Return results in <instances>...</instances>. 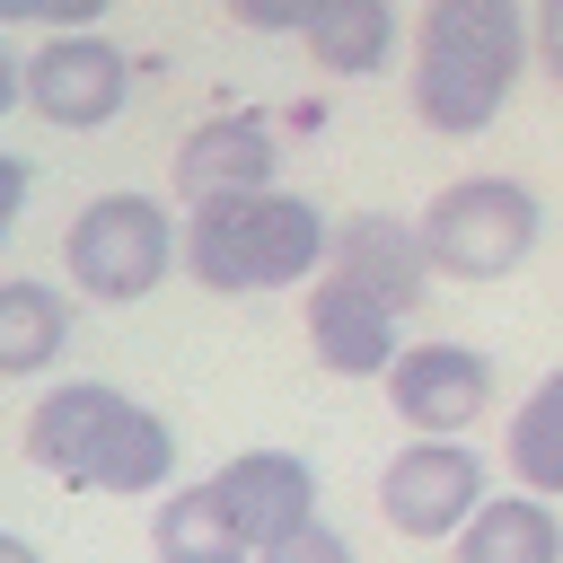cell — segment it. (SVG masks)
Returning <instances> with one entry per match:
<instances>
[{
  "instance_id": "cell-1",
  "label": "cell",
  "mask_w": 563,
  "mask_h": 563,
  "mask_svg": "<svg viewBox=\"0 0 563 563\" xmlns=\"http://www.w3.org/2000/svg\"><path fill=\"white\" fill-rule=\"evenodd\" d=\"M528 62H537V35H528L519 0H422L413 70H405L413 123L440 132V141L493 132L510 88L528 79Z\"/></svg>"
},
{
  "instance_id": "cell-2",
  "label": "cell",
  "mask_w": 563,
  "mask_h": 563,
  "mask_svg": "<svg viewBox=\"0 0 563 563\" xmlns=\"http://www.w3.org/2000/svg\"><path fill=\"white\" fill-rule=\"evenodd\" d=\"M26 457L70 484V493H167L176 484V431L167 413H150L141 396L106 387V378H62L35 396L26 413Z\"/></svg>"
},
{
  "instance_id": "cell-3",
  "label": "cell",
  "mask_w": 563,
  "mask_h": 563,
  "mask_svg": "<svg viewBox=\"0 0 563 563\" xmlns=\"http://www.w3.org/2000/svg\"><path fill=\"white\" fill-rule=\"evenodd\" d=\"M334 220L290 194V185H246V194H211L185 202V273L220 299H255V290H299L325 264Z\"/></svg>"
},
{
  "instance_id": "cell-4",
  "label": "cell",
  "mask_w": 563,
  "mask_h": 563,
  "mask_svg": "<svg viewBox=\"0 0 563 563\" xmlns=\"http://www.w3.org/2000/svg\"><path fill=\"white\" fill-rule=\"evenodd\" d=\"M176 255H185V229H176V211H167L158 194H97V202H79L70 229H62V273H70V290H79V299H106V308L150 299V290L176 273Z\"/></svg>"
},
{
  "instance_id": "cell-5",
  "label": "cell",
  "mask_w": 563,
  "mask_h": 563,
  "mask_svg": "<svg viewBox=\"0 0 563 563\" xmlns=\"http://www.w3.org/2000/svg\"><path fill=\"white\" fill-rule=\"evenodd\" d=\"M422 246H431V273L440 282H501L537 255L545 238V202L519 185V176H457L422 202Z\"/></svg>"
},
{
  "instance_id": "cell-6",
  "label": "cell",
  "mask_w": 563,
  "mask_h": 563,
  "mask_svg": "<svg viewBox=\"0 0 563 563\" xmlns=\"http://www.w3.org/2000/svg\"><path fill=\"white\" fill-rule=\"evenodd\" d=\"M484 493H493V484H484V457H475V440H457V431H413V440L378 466V519H387L396 537H413V545L457 537Z\"/></svg>"
},
{
  "instance_id": "cell-7",
  "label": "cell",
  "mask_w": 563,
  "mask_h": 563,
  "mask_svg": "<svg viewBox=\"0 0 563 563\" xmlns=\"http://www.w3.org/2000/svg\"><path fill=\"white\" fill-rule=\"evenodd\" d=\"M26 106L53 123V132H97L132 106V62L123 44H106L97 26H53L35 53H26Z\"/></svg>"
},
{
  "instance_id": "cell-8",
  "label": "cell",
  "mask_w": 563,
  "mask_h": 563,
  "mask_svg": "<svg viewBox=\"0 0 563 563\" xmlns=\"http://www.w3.org/2000/svg\"><path fill=\"white\" fill-rule=\"evenodd\" d=\"M493 387H501V378H493V352L449 343V334L405 343V352L387 361V405H396L405 431H466V422L493 413Z\"/></svg>"
},
{
  "instance_id": "cell-9",
  "label": "cell",
  "mask_w": 563,
  "mask_h": 563,
  "mask_svg": "<svg viewBox=\"0 0 563 563\" xmlns=\"http://www.w3.org/2000/svg\"><path fill=\"white\" fill-rule=\"evenodd\" d=\"M299 317H308V352H317V369H334V378H387V361L405 352V343H396L405 317H396L387 299H369L361 282H343L334 264H317Z\"/></svg>"
},
{
  "instance_id": "cell-10",
  "label": "cell",
  "mask_w": 563,
  "mask_h": 563,
  "mask_svg": "<svg viewBox=\"0 0 563 563\" xmlns=\"http://www.w3.org/2000/svg\"><path fill=\"white\" fill-rule=\"evenodd\" d=\"M325 264L343 273V282H361L369 299H387L396 317H413L422 299H431V246H422V229L413 220H396V211H343L334 220V238H325Z\"/></svg>"
},
{
  "instance_id": "cell-11",
  "label": "cell",
  "mask_w": 563,
  "mask_h": 563,
  "mask_svg": "<svg viewBox=\"0 0 563 563\" xmlns=\"http://www.w3.org/2000/svg\"><path fill=\"white\" fill-rule=\"evenodd\" d=\"M246 185H282V141L264 114H202L176 141V194L211 202V194H246Z\"/></svg>"
},
{
  "instance_id": "cell-12",
  "label": "cell",
  "mask_w": 563,
  "mask_h": 563,
  "mask_svg": "<svg viewBox=\"0 0 563 563\" xmlns=\"http://www.w3.org/2000/svg\"><path fill=\"white\" fill-rule=\"evenodd\" d=\"M211 484H220L229 519L246 528V545H273V537H290V528L317 519V466L299 449H238Z\"/></svg>"
},
{
  "instance_id": "cell-13",
  "label": "cell",
  "mask_w": 563,
  "mask_h": 563,
  "mask_svg": "<svg viewBox=\"0 0 563 563\" xmlns=\"http://www.w3.org/2000/svg\"><path fill=\"white\" fill-rule=\"evenodd\" d=\"M449 545H457V563H563V519L545 493L519 484V493H484Z\"/></svg>"
},
{
  "instance_id": "cell-14",
  "label": "cell",
  "mask_w": 563,
  "mask_h": 563,
  "mask_svg": "<svg viewBox=\"0 0 563 563\" xmlns=\"http://www.w3.org/2000/svg\"><path fill=\"white\" fill-rule=\"evenodd\" d=\"M150 554H158V563H255V545H246V528L229 519V501H220L211 475L158 493V510H150Z\"/></svg>"
},
{
  "instance_id": "cell-15",
  "label": "cell",
  "mask_w": 563,
  "mask_h": 563,
  "mask_svg": "<svg viewBox=\"0 0 563 563\" xmlns=\"http://www.w3.org/2000/svg\"><path fill=\"white\" fill-rule=\"evenodd\" d=\"M299 44L325 79H369L396 62V0H317Z\"/></svg>"
},
{
  "instance_id": "cell-16",
  "label": "cell",
  "mask_w": 563,
  "mask_h": 563,
  "mask_svg": "<svg viewBox=\"0 0 563 563\" xmlns=\"http://www.w3.org/2000/svg\"><path fill=\"white\" fill-rule=\"evenodd\" d=\"M70 343V299L53 282H0V378L53 369Z\"/></svg>"
},
{
  "instance_id": "cell-17",
  "label": "cell",
  "mask_w": 563,
  "mask_h": 563,
  "mask_svg": "<svg viewBox=\"0 0 563 563\" xmlns=\"http://www.w3.org/2000/svg\"><path fill=\"white\" fill-rule=\"evenodd\" d=\"M501 457H510V475H519L528 493H545V501L563 493V369H545V378L519 396Z\"/></svg>"
},
{
  "instance_id": "cell-18",
  "label": "cell",
  "mask_w": 563,
  "mask_h": 563,
  "mask_svg": "<svg viewBox=\"0 0 563 563\" xmlns=\"http://www.w3.org/2000/svg\"><path fill=\"white\" fill-rule=\"evenodd\" d=\"M255 563H361V554H352V537H343V528L308 519V528H290V537L255 545Z\"/></svg>"
},
{
  "instance_id": "cell-19",
  "label": "cell",
  "mask_w": 563,
  "mask_h": 563,
  "mask_svg": "<svg viewBox=\"0 0 563 563\" xmlns=\"http://www.w3.org/2000/svg\"><path fill=\"white\" fill-rule=\"evenodd\" d=\"M220 9H229V18L246 26V35H299L317 0H220Z\"/></svg>"
},
{
  "instance_id": "cell-20",
  "label": "cell",
  "mask_w": 563,
  "mask_h": 563,
  "mask_svg": "<svg viewBox=\"0 0 563 563\" xmlns=\"http://www.w3.org/2000/svg\"><path fill=\"white\" fill-rule=\"evenodd\" d=\"M26 194H35V167H26L18 150H0V246L18 238V211H26Z\"/></svg>"
},
{
  "instance_id": "cell-21",
  "label": "cell",
  "mask_w": 563,
  "mask_h": 563,
  "mask_svg": "<svg viewBox=\"0 0 563 563\" xmlns=\"http://www.w3.org/2000/svg\"><path fill=\"white\" fill-rule=\"evenodd\" d=\"M528 35H537V70L563 88V0H537L528 9Z\"/></svg>"
},
{
  "instance_id": "cell-22",
  "label": "cell",
  "mask_w": 563,
  "mask_h": 563,
  "mask_svg": "<svg viewBox=\"0 0 563 563\" xmlns=\"http://www.w3.org/2000/svg\"><path fill=\"white\" fill-rule=\"evenodd\" d=\"M9 106H26V62H18L9 35H0V114H9Z\"/></svg>"
},
{
  "instance_id": "cell-23",
  "label": "cell",
  "mask_w": 563,
  "mask_h": 563,
  "mask_svg": "<svg viewBox=\"0 0 563 563\" xmlns=\"http://www.w3.org/2000/svg\"><path fill=\"white\" fill-rule=\"evenodd\" d=\"M0 563H44V554H35V545H26L18 528H0Z\"/></svg>"
},
{
  "instance_id": "cell-24",
  "label": "cell",
  "mask_w": 563,
  "mask_h": 563,
  "mask_svg": "<svg viewBox=\"0 0 563 563\" xmlns=\"http://www.w3.org/2000/svg\"><path fill=\"white\" fill-rule=\"evenodd\" d=\"M35 9L44 0H0V26H35Z\"/></svg>"
}]
</instances>
